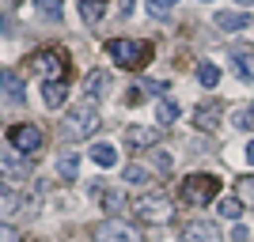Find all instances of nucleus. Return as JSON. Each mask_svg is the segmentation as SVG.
Masks as SVG:
<instances>
[{"label": "nucleus", "instance_id": "1", "mask_svg": "<svg viewBox=\"0 0 254 242\" xmlns=\"http://www.w3.org/2000/svg\"><path fill=\"white\" fill-rule=\"evenodd\" d=\"M99 125H103V117H99V106L95 102H76L72 110H68V117H64V140H87V137H95Z\"/></svg>", "mask_w": 254, "mask_h": 242}, {"label": "nucleus", "instance_id": "2", "mask_svg": "<svg viewBox=\"0 0 254 242\" xmlns=\"http://www.w3.org/2000/svg\"><path fill=\"white\" fill-rule=\"evenodd\" d=\"M220 193V178L216 174H186L182 178V186H179V197L186 200V204H209L212 197Z\"/></svg>", "mask_w": 254, "mask_h": 242}, {"label": "nucleus", "instance_id": "3", "mask_svg": "<svg viewBox=\"0 0 254 242\" xmlns=\"http://www.w3.org/2000/svg\"><path fill=\"white\" fill-rule=\"evenodd\" d=\"M106 57L118 61L122 68H140V64H148V46L133 42V38H110L106 42Z\"/></svg>", "mask_w": 254, "mask_h": 242}, {"label": "nucleus", "instance_id": "4", "mask_svg": "<svg viewBox=\"0 0 254 242\" xmlns=\"http://www.w3.org/2000/svg\"><path fill=\"white\" fill-rule=\"evenodd\" d=\"M137 220L144 223H167L171 216H175V200L167 197V193H148V197H140L137 200Z\"/></svg>", "mask_w": 254, "mask_h": 242}, {"label": "nucleus", "instance_id": "5", "mask_svg": "<svg viewBox=\"0 0 254 242\" xmlns=\"http://www.w3.org/2000/svg\"><path fill=\"white\" fill-rule=\"evenodd\" d=\"M31 68L42 76V84H61V76H64V53L61 49H38V53H31Z\"/></svg>", "mask_w": 254, "mask_h": 242}, {"label": "nucleus", "instance_id": "6", "mask_svg": "<svg viewBox=\"0 0 254 242\" xmlns=\"http://www.w3.org/2000/svg\"><path fill=\"white\" fill-rule=\"evenodd\" d=\"M8 144L19 151V155H34V151H42V144H46V133L38 125H11L8 129Z\"/></svg>", "mask_w": 254, "mask_h": 242}, {"label": "nucleus", "instance_id": "7", "mask_svg": "<svg viewBox=\"0 0 254 242\" xmlns=\"http://www.w3.org/2000/svg\"><path fill=\"white\" fill-rule=\"evenodd\" d=\"M91 235H95V242H144L140 231L126 220H103Z\"/></svg>", "mask_w": 254, "mask_h": 242}, {"label": "nucleus", "instance_id": "8", "mask_svg": "<svg viewBox=\"0 0 254 242\" xmlns=\"http://www.w3.org/2000/svg\"><path fill=\"white\" fill-rule=\"evenodd\" d=\"M182 242H224V235L212 220H193V223H186Z\"/></svg>", "mask_w": 254, "mask_h": 242}, {"label": "nucleus", "instance_id": "9", "mask_svg": "<svg viewBox=\"0 0 254 242\" xmlns=\"http://www.w3.org/2000/svg\"><path fill=\"white\" fill-rule=\"evenodd\" d=\"M220 117H224V102L220 98H209V102H201L193 110V125L205 129V133H212V129L220 125Z\"/></svg>", "mask_w": 254, "mask_h": 242}, {"label": "nucleus", "instance_id": "10", "mask_svg": "<svg viewBox=\"0 0 254 242\" xmlns=\"http://www.w3.org/2000/svg\"><path fill=\"white\" fill-rule=\"evenodd\" d=\"M126 144L129 147H137V151H144V147H156L159 144V129H148V125H129L126 129Z\"/></svg>", "mask_w": 254, "mask_h": 242}, {"label": "nucleus", "instance_id": "11", "mask_svg": "<svg viewBox=\"0 0 254 242\" xmlns=\"http://www.w3.org/2000/svg\"><path fill=\"white\" fill-rule=\"evenodd\" d=\"M212 23H216V27H220V31H243V27H251V15H247V11H216V15H212Z\"/></svg>", "mask_w": 254, "mask_h": 242}, {"label": "nucleus", "instance_id": "12", "mask_svg": "<svg viewBox=\"0 0 254 242\" xmlns=\"http://www.w3.org/2000/svg\"><path fill=\"white\" fill-rule=\"evenodd\" d=\"M232 68L239 80H247V84H254V49H235L232 53Z\"/></svg>", "mask_w": 254, "mask_h": 242}, {"label": "nucleus", "instance_id": "13", "mask_svg": "<svg viewBox=\"0 0 254 242\" xmlns=\"http://www.w3.org/2000/svg\"><path fill=\"white\" fill-rule=\"evenodd\" d=\"M0 91L11 98V102H23V80L11 68H0Z\"/></svg>", "mask_w": 254, "mask_h": 242}, {"label": "nucleus", "instance_id": "14", "mask_svg": "<svg viewBox=\"0 0 254 242\" xmlns=\"http://www.w3.org/2000/svg\"><path fill=\"white\" fill-rule=\"evenodd\" d=\"M87 102H95V98H103L106 95V91H110V76H106L103 72V68H95V72H91V76H87Z\"/></svg>", "mask_w": 254, "mask_h": 242}, {"label": "nucleus", "instance_id": "15", "mask_svg": "<svg viewBox=\"0 0 254 242\" xmlns=\"http://www.w3.org/2000/svg\"><path fill=\"white\" fill-rule=\"evenodd\" d=\"M122 178H126L129 186H140V190H144V186H152V178H156V174H152V170L144 167V163H129Z\"/></svg>", "mask_w": 254, "mask_h": 242}, {"label": "nucleus", "instance_id": "16", "mask_svg": "<svg viewBox=\"0 0 254 242\" xmlns=\"http://www.w3.org/2000/svg\"><path fill=\"white\" fill-rule=\"evenodd\" d=\"M216 212H220V220H239V216H243V200L235 197V193H228V197H220L216 200Z\"/></svg>", "mask_w": 254, "mask_h": 242}, {"label": "nucleus", "instance_id": "17", "mask_svg": "<svg viewBox=\"0 0 254 242\" xmlns=\"http://www.w3.org/2000/svg\"><path fill=\"white\" fill-rule=\"evenodd\" d=\"M64 95H68L64 80H61V84H42V106H46V110H57V106L64 102Z\"/></svg>", "mask_w": 254, "mask_h": 242}, {"label": "nucleus", "instance_id": "18", "mask_svg": "<svg viewBox=\"0 0 254 242\" xmlns=\"http://www.w3.org/2000/svg\"><path fill=\"white\" fill-rule=\"evenodd\" d=\"M57 174H61L64 182H76V174H80V151H64V155L57 159Z\"/></svg>", "mask_w": 254, "mask_h": 242}, {"label": "nucleus", "instance_id": "19", "mask_svg": "<svg viewBox=\"0 0 254 242\" xmlns=\"http://www.w3.org/2000/svg\"><path fill=\"white\" fill-rule=\"evenodd\" d=\"M91 159H95L103 170L118 167V151H114V144H95V147H91Z\"/></svg>", "mask_w": 254, "mask_h": 242}, {"label": "nucleus", "instance_id": "20", "mask_svg": "<svg viewBox=\"0 0 254 242\" xmlns=\"http://www.w3.org/2000/svg\"><path fill=\"white\" fill-rule=\"evenodd\" d=\"M0 167L8 170V178L15 182V178H23V174H27V163H19V159L11 155V151H4V147H0Z\"/></svg>", "mask_w": 254, "mask_h": 242}, {"label": "nucleus", "instance_id": "21", "mask_svg": "<svg viewBox=\"0 0 254 242\" xmlns=\"http://www.w3.org/2000/svg\"><path fill=\"white\" fill-rule=\"evenodd\" d=\"M197 80H201V87L212 91V87L220 84V68H216L212 61H201V64H197Z\"/></svg>", "mask_w": 254, "mask_h": 242}, {"label": "nucleus", "instance_id": "22", "mask_svg": "<svg viewBox=\"0 0 254 242\" xmlns=\"http://www.w3.org/2000/svg\"><path fill=\"white\" fill-rule=\"evenodd\" d=\"M156 117L163 121V125H171V121L179 117V102H175V98H159V106H156Z\"/></svg>", "mask_w": 254, "mask_h": 242}, {"label": "nucleus", "instance_id": "23", "mask_svg": "<svg viewBox=\"0 0 254 242\" xmlns=\"http://www.w3.org/2000/svg\"><path fill=\"white\" fill-rule=\"evenodd\" d=\"M80 11H84V23H91V27H95V23L103 19V0H84V4H80Z\"/></svg>", "mask_w": 254, "mask_h": 242}, {"label": "nucleus", "instance_id": "24", "mask_svg": "<svg viewBox=\"0 0 254 242\" xmlns=\"http://www.w3.org/2000/svg\"><path fill=\"white\" fill-rule=\"evenodd\" d=\"M34 4H38V11L50 23H61V0H34Z\"/></svg>", "mask_w": 254, "mask_h": 242}, {"label": "nucleus", "instance_id": "25", "mask_svg": "<svg viewBox=\"0 0 254 242\" xmlns=\"http://www.w3.org/2000/svg\"><path fill=\"white\" fill-rule=\"evenodd\" d=\"M152 163H156V170H159V174H167V170L175 167V159H171L167 151H159V147H152Z\"/></svg>", "mask_w": 254, "mask_h": 242}, {"label": "nucleus", "instance_id": "26", "mask_svg": "<svg viewBox=\"0 0 254 242\" xmlns=\"http://www.w3.org/2000/svg\"><path fill=\"white\" fill-rule=\"evenodd\" d=\"M235 125L239 129H254V102L243 106V110H235Z\"/></svg>", "mask_w": 254, "mask_h": 242}, {"label": "nucleus", "instance_id": "27", "mask_svg": "<svg viewBox=\"0 0 254 242\" xmlns=\"http://www.w3.org/2000/svg\"><path fill=\"white\" fill-rule=\"evenodd\" d=\"M239 200H247V204H254V174H247V178H239Z\"/></svg>", "mask_w": 254, "mask_h": 242}, {"label": "nucleus", "instance_id": "28", "mask_svg": "<svg viewBox=\"0 0 254 242\" xmlns=\"http://www.w3.org/2000/svg\"><path fill=\"white\" fill-rule=\"evenodd\" d=\"M103 208L122 212V208H126V197H122V193H114V190H110V193H103Z\"/></svg>", "mask_w": 254, "mask_h": 242}, {"label": "nucleus", "instance_id": "29", "mask_svg": "<svg viewBox=\"0 0 254 242\" xmlns=\"http://www.w3.org/2000/svg\"><path fill=\"white\" fill-rule=\"evenodd\" d=\"M167 11H171V4H167V0H148V15H152V19H163Z\"/></svg>", "mask_w": 254, "mask_h": 242}, {"label": "nucleus", "instance_id": "30", "mask_svg": "<svg viewBox=\"0 0 254 242\" xmlns=\"http://www.w3.org/2000/svg\"><path fill=\"white\" fill-rule=\"evenodd\" d=\"M0 242H19V235H15L11 223H0Z\"/></svg>", "mask_w": 254, "mask_h": 242}, {"label": "nucleus", "instance_id": "31", "mask_svg": "<svg viewBox=\"0 0 254 242\" xmlns=\"http://www.w3.org/2000/svg\"><path fill=\"white\" fill-rule=\"evenodd\" d=\"M129 11H133V0H122V8H118V15H122V19H126Z\"/></svg>", "mask_w": 254, "mask_h": 242}, {"label": "nucleus", "instance_id": "32", "mask_svg": "<svg viewBox=\"0 0 254 242\" xmlns=\"http://www.w3.org/2000/svg\"><path fill=\"white\" fill-rule=\"evenodd\" d=\"M247 163H251V167H254V140H251V144H247Z\"/></svg>", "mask_w": 254, "mask_h": 242}, {"label": "nucleus", "instance_id": "33", "mask_svg": "<svg viewBox=\"0 0 254 242\" xmlns=\"http://www.w3.org/2000/svg\"><path fill=\"white\" fill-rule=\"evenodd\" d=\"M235 4H243V8H251V4H254V0H235Z\"/></svg>", "mask_w": 254, "mask_h": 242}, {"label": "nucleus", "instance_id": "34", "mask_svg": "<svg viewBox=\"0 0 254 242\" xmlns=\"http://www.w3.org/2000/svg\"><path fill=\"white\" fill-rule=\"evenodd\" d=\"M167 4H171V8H175V0H167Z\"/></svg>", "mask_w": 254, "mask_h": 242}]
</instances>
